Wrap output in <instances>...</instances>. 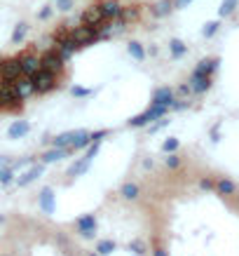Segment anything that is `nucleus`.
<instances>
[{"label": "nucleus", "instance_id": "nucleus-1", "mask_svg": "<svg viewBox=\"0 0 239 256\" xmlns=\"http://www.w3.org/2000/svg\"><path fill=\"white\" fill-rule=\"evenodd\" d=\"M31 82H33L35 94H47V92H52V90H56V87H59L56 73L47 71V68H40V71H35V73L31 75Z\"/></svg>", "mask_w": 239, "mask_h": 256}, {"label": "nucleus", "instance_id": "nucleus-2", "mask_svg": "<svg viewBox=\"0 0 239 256\" xmlns=\"http://www.w3.org/2000/svg\"><path fill=\"white\" fill-rule=\"evenodd\" d=\"M169 113V106H148V110H143L141 115H134L132 120L127 122V127H134V129H138V127H148L150 122L159 120V118H164Z\"/></svg>", "mask_w": 239, "mask_h": 256}, {"label": "nucleus", "instance_id": "nucleus-3", "mask_svg": "<svg viewBox=\"0 0 239 256\" xmlns=\"http://www.w3.org/2000/svg\"><path fill=\"white\" fill-rule=\"evenodd\" d=\"M70 38L78 42L80 47H87V45H92V42L101 40V33H99L96 26H85V24H80V26L70 28Z\"/></svg>", "mask_w": 239, "mask_h": 256}, {"label": "nucleus", "instance_id": "nucleus-4", "mask_svg": "<svg viewBox=\"0 0 239 256\" xmlns=\"http://www.w3.org/2000/svg\"><path fill=\"white\" fill-rule=\"evenodd\" d=\"M0 108H21V99L14 92L12 80H0Z\"/></svg>", "mask_w": 239, "mask_h": 256}, {"label": "nucleus", "instance_id": "nucleus-5", "mask_svg": "<svg viewBox=\"0 0 239 256\" xmlns=\"http://www.w3.org/2000/svg\"><path fill=\"white\" fill-rule=\"evenodd\" d=\"M75 230H78L80 238L94 240V235H96V216L85 214V216H80V219H75Z\"/></svg>", "mask_w": 239, "mask_h": 256}, {"label": "nucleus", "instance_id": "nucleus-6", "mask_svg": "<svg viewBox=\"0 0 239 256\" xmlns=\"http://www.w3.org/2000/svg\"><path fill=\"white\" fill-rule=\"evenodd\" d=\"M40 64H42V68H47V71H52V73H61L64 71V56L56 52V47H52V50H47V52L40 56Z\"/></svg>", "mask_w": 239, "mask_h": 256}, {"label": "nucleus", "instance_id": "nucleus-7", "mask_svg": "<svg viewBox=\"0 0 239 256\" xmlns=\"http://www.w3.org/2000/svg\"><path fill=\"white\" fill-rule=\"evenodd\" d=\"M38 207L42 214H54V209H56V195H54V190L50 186H45L38 193Z\"/></svg>", "mask_w": 239, "mask_h": 256}, {"label": "nucleus", "instance_id": "nucleus-8", "mask_svg": "<svg viewBox=\"0 0 239 256\" xmlns=\"http://www.w3.org/2000/svg\"><path fill=\"white\" fill-rule=\"evenodd\" d=\"M21 73V64H19V56L17 59H5L0 64V80H17Z\"/></svg>", "mask_w": 239, "mask_h": 256}, {"label": "nucleus", "instance_id": "nucleus-9", "mask_svg": "<svg viewBox=\"0 0 239 256\" xmlns=\"http://www.w3.org/2000/svg\"><path fill=\"white\" fill-rule=\"evenodd\" d=\"M173 99H176V92H173L171 87H157V90L153 92L150 104H153V106H169L171 108Z\"/></svg>", "mask_w": 239, "mask_h": 256}, {"label": "nucleus", "instance_id": "nucleus-10", "mask_svg": "<svg viewBox=\"0 0 239 256\" xmlns=\"http://www.w3.org/2000/svg\"><path fill=\"white\" fill-rule=\"evenodd\" d=\"M12 87H14V92H17V96H19L21 101L28 99L31 94H35L33 82H31V75H19L17 80H12Z\"/></svg>", "mask_w": 239, "mask_h": 256}, {"label": "nucleus", "instance_id": "nucleus-11", "mask_svg": "<svg viewBox=\"0 0 239 256\" xmlns=\"http://www.w3.org/2000/svg\"><path fill=\"white\" fill-rule=\"evenodd\" d=\"M190 90H192V94H204V92H209L211 90V78L209 75H199V73H192L190 75Z\"/></svg>", "mask_w": 239, "mask_h": 256}, {"label": "nucleus", "instance_id": "nucleus-12", "mask_svg": "<svg viewBox=\"0 0 239 256\" xmlns=\"http://www.w3.org/2000/svg\"><path fill=\"white\" fill-rule=\"evenodd\" d=\"M19 64H21V73L24 75H33L35 71H40L42 68V64H40V59L35 56V54H19Z\"/></svg>", "mask_w": 239, "mask_h": 256}, {"label": "nucleus", "instance_id": "nucleus-13", "mask_svg": "<svg viewBox=\"0 0 239 256\" xmlns=\"http://www.w3.org/2000/svg\"><path fill=\"white\" fill-rule=\"evenodd\" d=\"M103 21V12H101V7L99 5H94L89 10H85L82 17H80V24H85V26H99Z\"/></svg>", "mask_w": 239, "mask_h": 256}, {"label": "nucleus", "instance_id": "nucleus-14", "mask_svg": "<svg viewBox=\"0 0 239 256\" xmlns=\"http://www.w3.org/2000/svg\"><path fill=\"white\" fill-rule=\"evenodd\" d=\"M42 172H45V165H42V162H40V165H33L26 174L17 179V186H19V188H26L28 183H33L35 179H40V176H42Z\"/></svg>", "mask_w": 239, "mask_h": 256}, {"label": "nucleus", "instance_id": "nucleus-15", "mask_svg": "<svg viewBox=\"0 0 239 256\" xmlns=\"http://www.w3.org/2000/svg\"><path fill=\"white\" fill-rule=\"evenodd\" d=\"M82 132H85V129H75V132H64V134L54 136L52 146H56V148H70V146L75 144V139H78Z\"/></svg>", "mask_w": 239, "mask_h": 256}, {"label": "nucleus", "instance_id": "nucleus-16", "mask_svg": "<svg viewBox=\"0 0 239 256\" xmlns=\"http://www.w3.org/2000/svg\"><path fill=\"white\" fill-rule=\"evenodd\" d=\"M99 7H101V12H103V19H120V17H122V10H124L118 0H103Z\"/></svg>", "mask_w": 239, "mask_h": 256}, {"label": "nucleus", "instance_id": "nucleus-17", "mask_svg": "<svg viewBox=\"0 0 239 256\" xmlns=\"http://www.w3.org/2000/svg\"><path fill=\"white\" fill-rule=\"evenodd\" d=\"M70 153H73L70 148H56V146H52L47 153H42V155H40V160H42V165H52V162L64 160V158L70 155Z\"/></svg>", "mask_w": 239, "mask_h": 256}, {"label": "nucleus", "instance_id": "nucleus-18", "mask_svg": "<svg viewBox=\"0 0 239 256\" xmlns=\"http://www.w3.org/2000/svg\"><path fill=\"white\" fill-rule=\"evenodd\" d=\"M28 132H31V125L26 120H14L10 125V129H7V136L10 139H24Z\"/></svg>", "mask_w": 239, "mask_h": 256}, {"label": "nucleus", "instance_id": "nucleus-19", "mask_svg": "<svg viewBox=\"0 0 239 256\" xmlns=\"http://www.w3.org/2000/svg\"><path fill=\"white\" fill-rule=\"evenodd\" d=\"M120 195H122V200L132 202V200H138V195H141V188H138V183H134V181H127V183H122V188H120Z\"/></svg>", "mask_w": 239, "mask_h": 256}, {"label": "nucleus", "instance_id": "nucleus-20", "mask_svg": "<svg viewBox=\"0 0 239 256\" xmlns=\"http://www.w3.org/2000/svg\"><path fill=\"white\" fill-rule=\"evenodd\" d=\"M216 68H218V59H202L197 66H195V71H192V73H199V75H209V78H211L213 73H216Z\"/></svg>", "mask_w": 239, "mask_h": 256}, {"label": "nucleus", "instance_id": "nucleus-21", "mask_svg": "<svg viewBox=\"0 0 239 256\" xmlns=\"http://www.w3.org/2000/svg\"><path fill=\"white\" fill-rule=\"evenodd\" d=\"M216 193H218V195H235V193H237V183H235V181H232V179H225V176H223V179H218V181H216Z\"/></svg>", "mask_w": 239, "mask_h": 256}, {"label": "nucleus", "instance_id": "nucleus-22", "mask_svg": "<svg viewBox=\"0 0 239 256\" xmlns=\"http://www.w3.org/2000/svg\"><path fill=\"white\" fill-rule=\"evenodd\" d=\"M87 169H89V160H87V158H80L78 162H73V165H70L68 176H82Z\"/></svg>", "mask_w": 239, "mask_h": 256}, {"label": "nucleus", "instance_id": "nucleus-23", "mask_svg": "<svg viewBox=\"0 0 239 256\" xmlns=\"http://www.w3.org/2000/svg\"><path fill=\"white\" fill-rule=\"evenodd\" d=\"M115 249H118V244L113 242V240H99V242H96V249H94V252H99L101 256H110L113 252H115Z\"/></svg>", "mask_w": 239, "mask_h": 256}, {"label": "nucleus", "instance_id": "nucleus-24", "mask_svg": "<svg viewBox=\"0 0 239 256\" xmlns=\"http://www.w3.org/2000/svg\"><path fill=\"white\" fill-rule=\"evenodd\" d=\"M127 50H129V54H132L136 61H143V59H146V50L141 47V42H129Z\"/></svg>", "mask_w": 239, "mask_h": 256}, {"label": "nucleus", "instance_id": "nucleus-25", "mask_svg": "<svg viewBox=\"0 0 239 256\" xmlns=\"http://www.w3.org/2000/svg\"><path fill=\"white\" fill-rule=\"evenodd\" d=\"M169 52H171V56L178 59V56H183V54L188 52V47L181 40H171V42H169Z\"/></svg>", "mask_w": 239, "mask_h": 256}, {"label": "nucleus", "instance_id": "nucleus-26", "mask_svg": "<svg viewBox=\"0 0 239 256\" xmlns=\"http://www.w3.org/2000/svg\"><path fill=\"white\" fill-rule=\"evenodd\" d=\"M178 148H181V141H178L176 136H169V139H164V144H162V150H164V153H176Z\"/></svg>", "mask_w": 239, "mask_h": 256}, {"label": "nucleus", "instance_id": "nucleus-27", "mask_svg": "<svg viewBox=\"0 0 239 256\" xmlns=\"http://www.w3.org/2000/svg\"><path fill=\"white\" fill-rule=\"evenodd\" d=\"M129 252H134L136 256H143V254H146V242H143V240H138V238L132 240V242H129Z\"/></svg>", "mask_w": 239, "mask_h": 256}, {"label": "nucleus", "instance_id": "nucleus-28", "mask_svg": "<svg viewBox=\"0 0 239 256\" xmlns=\"http://www.w3.org/2000/svg\"><path fill=\"white\" fill-rule=\"evenodd\" d=\"M12 181H14L12 167H0V183H2V186H7V183H12Z\"/></svg>", "mask_w": 239, "mask_h": 256}, {"label": "nucleus", "instance_id": "nucleus-29", "mask_svg": "<svg viewBox=\"0 0 239 256\" xmlns=\"http://www.w3.org/2000/svg\"><path fill=\"white\" fill-rule=\"evenodd\" d=\"M164 165H167V169H178V167H181V158H178L176 153H167Z\"/></svg>", "mask_w": 239, "mask_h": 256}, {"label": "nucleus", "instance_id": "nucleus-30", "mask_svg": "<svg viewBox=\"0 0 239 256\" xmlns=\"http://www.w3.org/2000/svg\"><path fill=\"white\" fill-rule=\"evenodd\" d=\"M26 31H28V26H26V24H19V26L14 28V33H12V42H14V45H19V42L24 40Z\"/></svg>", "mask_w": 239, "mask_h": 256}, {"label": "nucleus", "instance_id": "nucleus-31", "mask_svg": "<svg viewBox=\"0 0 239 256\" xmlns=\"http://www.w3.org/2000/svg\"><path fill=\"white\" fill-rule=\"evenodd\" d=\"M99 148H101V141H92L89 146H87V153H85V158L92 162L96 155H99Z\"/></svg>", "mask_w": 239, "mask_h": 256}, {"label": "nucleus", "instance_id": "nucleus-32", "mask_svg": "<svg viewBox=\"0 0 239 256\" xmlns=\"http://www.w3.org/2000/svg\"><path fill=\"white\" fill-rule=\"evenodd\" d=\"M171 0H164V2H159L157 7H155V10H153V14H155V17H164V14L169 12V10H171Z\"/></svg>", "mask_w": 239, "mask_h": 256}, {"label": "nucleus", "instance_id": "nucleus-33", "mask_svg": "<svg viewBox=\"0 0 239 256\" xmlns=\"http://www.w3.org/2000/svg\"><path fill=\"white\" fill-rule=\"evenodd\" d=\"M235 7H237V0H223V5H221V17L232 14L235 12Z\"/></svg>", "mask_w": 239, "mask_h": 256}, {"label": "nucleus", "instance_id": "nucleus-34", "mask_svg": "<svg viewBox=\"0 0 239 256\" xmlns=\"http://www.w3.org/2000/svg\"><path fill=\"white\" fill-rule=\"evenodd\" d=\"M33 162V158H21V160H14L10 162V167H12V172H19V169H24V167H28Z\"/></svg>", "mask_w": 239, "mask_h": 256}, {"label": "nucleus", "instance_id": "nucleus-35", "mask_svg": "<svg viewBox=\"0 0 239 256\" xmlns=\"http://www.w3.org/2000/svg\"><path fill=\"white\" fill-rule=\"evenodd\" d=\"M70 94H73V96H80V99H85V96H92L94 90H87V87H78V85H75V87L70 90Z\"/></svg>", "mask_w": 239, "mask_h": 256}, {"label": "nucleus", "instance_id": "nucleus-36", "mask_svg": "<svg viewBox=\"0 0 239 256\" xmlns=\"http://www.w3.org/2000/svg\"><path fill=\"white\" fill-rule=\"evenodd\" d=\"M169 122H171V120H167V118H159V120L150 122V125H148V127H150V134H153V132H159V129H162V127H167Z\"/></svg>", "mask_w": 239, "mask_h": 256}, {"label": "nucleus", "instance_id": "nucleus-37", "mask_svg": "<svg viewBox=\"0 0 239 256\" xmlns=\"http://www.w3.org/2000/svg\"><path fill=\"white\" fill-rule=\"evenodd\" d=\"M199 188L202 190H216V183H213L209 176H204V179H199Z\"/></svg>", "mask_w": 239, "mask_h": 256}, {"label": "nucleus", "instance_id": "nucleus-38", "mask_svg": "<svg viewBox=\"0 0 239 256\" xmlns=\"http://www.w3.org/2000/svg\"><path fill=\"white\" fill-rule=\"evenodd\" d=\"M218 26H221V24H218V21H209V24H206V26H204V36H206V38H211L213 33H216V31H218Z\"/></svg>", "mask_w": 239, "mask_h": 256}, {"label": "nucleus", "instance_id": "nucleus-39", "mask_svg": "<svg viewBox=\"0 0 239 256\" xmlns=\"http://www.w3.org/2000/svg\"><path fill=\"white\" fill-rule=\"evenodd\" d=\"M56 7L59 10H70L73 7V0H56Z\"/></svg>", "mask_w": 239, "mask_h": 256}, {"label": "nucleus", "instance_id": "nucleus-40", "mask_svg": "<svg viewBox=\"0 0 239 256\" xmlns=\"http://www.w3.org/2000/svg\"><path fill=\"white\" fill-rule=\"evenodd\" d=\"M153 256H169V252H167V249H164V247H155V249H153Z\"/></svg>", "mask_w": 239, "mask_h": 256}, {"label": "nucleus", "instance_id": "nucleus-41", "mask_svg": "<svg viewBox=\"0 0 239 256\" xmlns=\"http://www.w3.org/2000/svg\"><path fill=\"white\" fill-rule=\"evenodd\" d=\"M178 94H181V96L192 94V90H190V85H181V87H178Z\"/></svg>", "mask_w": 239, "mask_h": 256}, {"label": "nucleus", "instance_id": "nucleus-42", "mask_svg": "<svg viewBox=\"0 0 239 256\" xmlns=\"http://www.w3.org/2000/svg\"><path fill=\"white\" fill-rule=\"evenodd\" d=\"M10 158H5V155H0V167H10Z\"/></svg>", "mask_w": 239, "mask_h": 256}, {"label": "nucleus", "instance_id": "nucleus-43", "mask_svg": "<svg viewBox=\"0 0 239 256\" xmlns=\"http://www.w3.org/2000/svg\"><path fill=\"white\" fill-rule=\"evenodd\" d=\"M188 2H192V0H173V5H176V7H186Z\"/></svg>", "mask_w": 239, "mask_h": 256}, {"label": "nucleus", "instance_id": "nucleus-44", "mask_svg": "<svg viewBox=\"0 0 239 256\" xmlns=\"http://www.w3.org/2000/svg\"><path fill=\"white\" fill-rule=\"evenodd\" d=\"M50 14H52V10H50V7H45V10H42V12H40V19H47V17H50Z\"/></svg>", "mask_w": 239, "mask_h": 256}, {"label": "nucleus", "instance_id": "nucleus-45", "mask_svg": "<svg viewBox=\"0 0 239 256\" xmlns=\"http://www.w3.org/2000/svg\"><path fill=\"white\" fill-rule=\"evenodd\" d=\"M143 167H146V169H153V167H155V162H153V158H150V160H143Z\"/></svg>", "mask_w": 239, "mask_h": 256}, {"label": "nucleus", "instance_id": "nucleus-46", "mask_svg": "<svg viewBox=\"0 0 239 256\" xmlns=\"http://www.w3.org/2000/svg\"><path fill=\"white\" fill-rule=\"evenodd\" d=\"M87 256H101V254H99V252H89V254H87Z\"/></svg>", "mask_w": 239, "mask_h": 256}, {"label": "nucleus", "instance_id": "nucleus-47", "mask_svg": "<svg viewBox=\"0 0 239 256\" xmlns=\"http://www.w3.org/2000/svg\"><path fill=\"white\" fill-rule=\"evenodd\" d=\"M0 256H12V254H0Z\"/></svg>", "mask_w": 239, "mask_h": 256}, {"label": "nucleus", "instance_id": "nucleus-48", "mask_svg": "<svg viewBox=\"0 0 239 256\" xmlns=\"http://www.w3.org/2000/svg\"><path fill=\"white\" fill-rule=\"evenodd\" d=\"M0 64H2V61H0Z\"/></svg>", "mask_w": 239, "mask_h": 256}]
</instances>
